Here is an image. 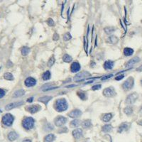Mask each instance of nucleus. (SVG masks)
<instances>
[{
    "instance_id": "1",
    "label": "nucleus",
    "mask_w": 142,
    "mask_h": 142,
    "mask_svg": "<svg viewBox=\"0 0 142 142\" xmlns=\"http://www.w3.org/2000/svg\"><path fill=\"white\" fill-rule=\"evenodd\" d=\"M55 108L58 112H63L68 109V103L65 99H60L56 100L55 103Z\"/></svg>"
},
{
    "instance_id": "2",
    "label": "nucleus",
    "mask_w": 142,
    "mask_h": 142,
    "mask_svg": "<svg viewBox=\"0 0 142 142\" xmlns=\"http://www.w3.org/2000/svg\"><path fill=\"white\" fill-rule=\"evenodd\" d=\"M14 116L11 114H6L5 115L3 116L2 119H1V122L4 125L7 126V127H11L14 122Z\"/></svg>"
},
{
    "instance_id": "3",
    "label": "nucleus",
    "mask_w": 142,
    "mask_h": 142,
    "mask_svg": "<svg viewBox=\"0 0 142 142\" xmlns=\"http://www.w3.org/2000/svg\"><path fill=\"white\" fill-rule=\"evenodd\" d=\"M22 125L26 129H31L34 127V119L32 117H26L23 120Z\"/></svg>"
},
{
    "instance_id": "4",
    "label": "nucleus",
    "mask_w": 142,
    "mask_h": 142,
    "mask_svg": "<svg viewBox=\"0 0 142 142\" xmlns=\"http://www.w3.org/2000/svg\"><path fill=\"white\" fill-rule=\"evenodd\" d=\"M90 76V73H88L87 71H82L80 73H77L74 77V80L76 82H79L83 80L84 79L87 78L88 77Z\"/></svg>"
},
{
    "instance_id": "5",
    "label": "nucleus",
    "mask_w": 142,
    "mask_h": 142,
    "mask_svg": "<svg viewBox=\"0 0 142 142\" xmlns=\"http://www.w3.org/2000/svg\"><path fill=\"white\" fill-rule=\"evenodd\" d=\"M134 84V80L133 77H129L122 85V88L124 90H129L133 88Z\"/></svg>"
},
{
    "instance_id": "6",
    "label": "nucleus",
    "mask_w": 142,
    "mask_h": 142,
    "mask_svg": "<svg viewBox=\"0 0 142 142\" xmlns=\"http://www.w3.org/2000/svg\"><path fill=\"white\" fill-rule=\"evenodd\" d=\"M138 95L136 93H131L129 95L128 97H127V100H126V103L128 104H134L136 100L138 99Z\"/></svg>"
},
{
    "instance_id": "7",
    "label": "nucleus",
    "mask_w": 142,
    "mask_h": 142,
    "mask_svg": "<svg viewBox=\"0 0 142 142\" xmlns=\"http://www.w3.org/2000/svg\"><path fill=\"white\" fill-rule=\"evenodd\" d=\"M66 122H67V118L63 116H59L55 119V124L57 127H61L64 125Z\"/></svg>"
},
{
    "instance_id": "8",
    "label": "nucleus",
    "mask_w": 142,
    "mask_h": 142,
    "mask_svg": "<svg viewBox=\"0 0 142 142\" xmlns=\"http://www.w3.org/2000/svg\"><path fill=\"white\" fill-rule=\"evenodd\" d=\"M103 95L107 97H112L116 95V92L113 88H107L104 90Z\"/></svg>"
},
{
    "instance_id": "9",
    "label": "nucleus",
    "mask_w": 142,
    "mask_h": 142,
    "mask_svg": "<svg viewBox=\"0 0 142 142\" xmlns=\"http://www.w3.org/2000/svg\"><path fill=\"white\" fill-rule=\"evenodd\" d=\"M73 136L75 139L79 140L83 136V131L81 129H75L73 131Z\"/></svg>"
},
{
    "instance_id": "10",
    "label": "nucleus",
    "mask_w": 142,
    "mask_h": 142,
    "mask_svg": "<svg viewBox=\"0 0 142 142\" xmlns=\"http://www.w3.org/2000/svg\"><path fill=\"white\" fill-rule=\"evenodd\" d=\"M24 104V102H13V103H10L9 104H7L5 107V109L7 110H11L12 109L15 108L16 107H19L20 105H22Z\"/></svg>"
},
{
    "instance_id": "11",
    "label": "nucleus",
    "mask_w": 142,
    "mask_h": 142,
    "mask_svg": "<svg viewBox=\"0 0 142 142\" xmlns=\"http://www.w3.org/2000/svg\"><path fill=\"white\" fill-rule=\"evenodd\" d=\"M36 84V80L34 78L31 77L26 78V80H25V85H26V86L28 87V88L33 87Z\"/></svg>"
},
{
    "instance_id": "12",
    "label": "nucleus",
    "mask_w": 142,
    "mask_h": 142,
    "mask_svg": "<svg viewBox=\"0 0 142 142\" xmlns=\"http://www.w3.org/2000/svg\"><path fill=\"white\" fill-rule=\"evenodd\" d=\"M8 137V139L10 141V142H14L15 140H16L18 138H19V134L16 132V131H10L9 133V134L7 136Z\"/></svg>"
},
{
    "instance_id": "13",
    "label": "nucleus",
    "mask_w": 142,
    "mask_h": 142,
    "mask_svg": "<svg viewBox=\"0 0 142 142\" xmlns=\"http://www.w3.org/2000/svg\"><path fill=\"white\" fill-rule=\"evenodd\" d=\"M41 107L38 105V104H34V105H31L27 107L28 112H29L31 114H34L36 112H37L38 111H39V109Z\"/></svg>"
},
{
    "instance_id": "14",
    "label": "nucleus",
    "mask_w": 142,
    "mask_h": 142,
    "mask_svg": "<svg viewBox=\"0 0 142 142\" xmlns=\"http://www.w3.org/2000/svg\"><path fill=\"white\" fill-rule=\"evenodd\" d=\"M82 115V112L80 109H74L69 113V116L72 118H77Z\"/></svg>"
},
{
    "instance_id": "15",
    "label": "nucleus",
    "mask_w": 142,
    "mask_h": 142,
    "mask_svg": "<svg viewBox=\"0 0 142 142\" xmlns=\"http://www.w3.org/2000/svg\"><path fill=\"white\" fill-rule=\"evenodd\" d=\"M80 65L77 63V62H74L72 65H71V67H70V70L72 73H77L80 70Z\"/></svg>"
},
{
    "instance_id": "16",
    "label": "nucleus",
    "mask_w": 142,
    "mask_h": 142,
    "mask_svg": "<svg viewBox=\"0 0 142 142\" xmlns=\"http://www.w3.org/2000/svg\"><path fill=\"white\" fill-rule=\"evenodd\" d=\"M139 61H140V58H139V57H134V58H131V60H129V61L127 63L126 66H127V67H130V66L134 65L136 63H139Z\"/></svg>"
},
{
    "instance_id": "17",
    "label": "nucleus",
    "mask_w": 142,
    "mask_h": 142,
    "mask_svg": "<svg viewBox=\"0 0 142 142\" xmlns=\"http://www.w3.org/2000/svg\"><path fill=\"white\" fill-rule=\"evenodd\" d=\"M55 139V136L53 134H49L44 137L43 142H53Z\"/></svg>"
},
{
    "instance_id": "18",
    "label": "nucleus",
    "mask_w": 142,
    "mask_h": 142,
    "mask_svg": "<svg viewBox=\"0 0 142 142\" xmlns=\"http://www.w3.org/2000/svg\"><path fill=\"white\" fill-rule=\"evenodd\" d=\"M114 67V62L112 61H107L104 63V68L105 70H111Z\"/></svg>"
},
{
    "instance_id": "19",
    "label": "nucleus",
    "mask_w": 142,
    "mask_h": 142,
    "mask_svg": "<svg viewBox=\"0 0 142 142\" xmlns=\"http://www.w3.org/2000/svg\"><path fill=\"white\" fill-rule=\"evenodd\" d=\"M129 128V124L127 123H123L122 124L118 129V132L119 133H122L123 131H127Z\"/></svg>"
},
{
    "instance_id": "20",
    "label": "nucleus",
    "mask_w": 142,
    "mask_h": 142,
    "mask_svg": "<svg viewBox=\"0 0 142 142\" xmlns=\"http://www.w3.org/2000/svg\"><path fill=\"white\" fill-rule=\"evenodd\" d=\"M51 99H52V97H51V96H44V97H39L38 100L39 102H43V103H44L45 104H47L48 102L50 101Z\"/></svg>"
},
{
    "instance_id": "21",
    "label": "nucleus",
    "mask_w": 142,
    "mask_h": 142,
    "mask_svg": "<svg viewBox=\"0 0 142 142\" xmlns=\"http://www.w3.org/2000/svg\"><path fill=\"white\" fill-rule=\"evenodd\" d=\"M53 126L51 124V123H47L44 126H43V130L46 131V132H48V131H51L52 130H53Z\"/></svg>"
},
{
    "instance_id": "22",
    "label": "nucleus",
    "mask_w": 142,
    "mask_h": 142,
    "mask_svg": "<svg viewBox=\"0 0 142 142\" xmlns=\"http://www.w3.org/2000/svg\"><path fill=\"white\" fill-rule=\"evenodd\" d=\"M134 53V50L131 48H125L124 50V54L126 56H130Z\"/></svg>"
},
{
    "instance_id": "23",
    "label": "nucleus",
    "mask_w": 142,
    "mask_h": 142,
    "mask_svg": "<svg viewBox=\"0 0 142 142\" xmlns=\"http://www.w3.org/2000/svg\"><path fill=\"white\" fill-rule=\"evenodd\" d=\"M25 94V91L24 90H16L13 95V97H19Z\"/></svg>"
},
{
    "instance_id": "24",
    "label": "nucleus",
    "mask_w": 142,
    "mask_h": 142,
    "mask_svg": "<svg viewBox=\"0 0 142 142\" xmlns=\"http://www.w3.org/2000/svg\"><path fill=\"white\" fill-rule=\"evenodd\" d=\"M112 130V127L110 124H106L102 127V131L104 133H109Z\"/></svg>"
},
{
    "instance_id": "25",
    "label": "nucleus",
    "mask_w": 142,
    "mask_h": 142,
    "mask_svg": "<svg viewBox=\"0 0 142 142\" xmlns=\"http://www.w3.org/2000/svg\"><path fill=\"white\" fill-rule=\"evenodd\" d=\"M82 127H83V128H85V129H88V128H90V127H91V126H92V122H91V120H90V119L85 120L84 122H82Z\"/></svg>"
},
{
    "instance_id": "26",
    "label": "nucleus",
    "mask_w": 142,
    "mask_h": 142,
    "mask_svg": "<svg viewBox=\"0 0 142 142\" xmlns=\"http://www.w3.org/2000/svg\"><path fill=\"white\" fill-rule=\"evenodd\" d=\"M80 124H81L80 121H79L77 119H75V120L70 122V127H73V128H77L80 125Z\"/></svg>"
},
{
    "instance_id": "27",
    "label": "nucleus",
    "mask_w": 142,
    "mask_h": 142,
    "mask_svg": "<svg viewBox=\"0 0 142 142\" xmlns=\"http://www.w3.org/2000/svg\"><path fill=\"white\" fill-rule=\"evenodd\" d=\"M112 115L110 114V113H108V114H105L103 116L102 120L104 122H108L112 119Z\"/></svg>"
},
{
    "instance_id": "28",
    "label": "nucleus",
    "mask_w": 142,
    "mask_h": 142,
    "mask_svg": "<svg viewBox=\"0 0 142 142\" xmlns=\"http://www.w3.org/2000/svg\"><path fill=\"white\" fill-rule=\"evenodd\" d=\"M108 41H109L110 43H112V44H115L118 42V39L116 36H110L108 38Z\"/></svg>"
},
{
    "instance_id": "29",
    "label": "nucleus",
    "mask_w": 142,
    "mask_h": 142,
    "mask_svg": "<svg viewBox=\"0 0 142 142\" xmlns=\"http://www.w3.org/2000/svg\"><path fill=\"white\" fill-rule=\"evenodd\" d=\"M42 78L43 80H48L50 78H51V73L50 71L47 70L46 72H45L43 75H42Z\"/></svg>"
},
{
    "instance_id": "30",
    "label": "nucleus",
    "mask_w": 142,
    "mask_h": 142,
    "mask_svg": "<svg viewBox=\"0 0 142 142\" xmlns=\"http://www.w3.org/2000/svg\"><path fill=\"white\" fill-rule=\"evenodd\" d=\"M116 28L113 27V26H109V27H106L104 28V31L107 34H110L115 31Z\"/></svg>"
},
{
    "instance_id": "31",
    "label": "nucleus",
    "mask_w": 142,
    "mask_h": 142,
    "mask_svg": "<svg viewBox=\"0 0 142 142\" xmlns=\"http://www.w3.org/2000/svg\"><path fill=\"white\" fill-rule=\"evenodd\" d=\"M4 77L7 80H14L13 75L10 73H6L4 75Z\"/></svg>"
},
{
    "instance_id": "32",
    "label": "nucleus",
    "mask_w": 142,
    "mask_h": 142,
    "mask_svg": "<svg viewBox=\"0 0 142 142\" xmlns=\"http://www.w3.org/2000/svg\"><path fill=\"white\" fill-rule=\"evenodd\" d=\"M21 54L23 55H27L28 54V53L30 52V48L28 47H26V46L23 47L21 51Z\"/></svg>"
},
{
    "instance_id": "33",
    "label": "nucleus",
    "mask_w": 142,
    "mask_h": 142,
    "mask_svg": "<svg viewBox=\"0 0 142 142\" xmlns=\"http://www.w3.org/2000/svg\"><path fill=\"white\" fill-rule=\"evenodd\" d=\"M63 61L66 62V63H70V61H72V57L70 56L68 54H65L63 57Z\"/></svg>"
},
{
    "instance_id": "34",
    "label": "nucleus",
    "mask_w": 142,
    "mask_h": 142,
    "mask_svg": "<svg viewBox=\"0 0 142 142\" xmlns=\"http://www.w3.org/2000/svg\"><path fill=\"white\" fill-rule=\"evenodd\" d=\"M124 113L126 114V115H130L131 114H132V112H133V109L132 108H131V107H126V108H124Z\"/></svg>"
},
{
    "instance_id": "35",
    "label": "nucleus",
    "mask_w": 142,
    "mask_h": 142,
    "mask_svg": "<svg viewBox=\"0 0 142 142\" xmlns=\"http://www.w3.org/2000/svg\"><path fill=\"white\" fill-rule=\"evenodd\" d=\"M54 63H55L54 56H52V57L49 59L48 62V67H51V66L54 64Z\"/></svg>"
},
{
    "instance_id": "36",
    "label": "nucleus",
    "mask_w": 142,
    "mask_h": 142,
    "mask_svg": "<svg viewBox=\"0 0 142 142\" xmlns=\"http://www.w3.org/2000/svg\"><path fill=\"white\" fill-rule=\"evenodd\" d=\"M71 38H72V36H71V35L70 34V33H66V34L63 36V40L65 41H69L70 39H71Z\"/></svg>"
},
{
    "instance_id": "37",
    "label": "nucleus",
    "mask_w": 142,
    "mask_h": 142,
    "mask_svg": "<svg viewBox=\"0 0 142 142\" xmlns=\"http://www.w3.org/2000/svg\"><path fill=\"white\" fill-rule=\"evenodd\" d=\"M77 95L80 97V98L82 100H85L86 99V95L84 93V92H77Z\"/></svg>"
},
{
    "instance_id": "38",
    "label": "nucleus",
    "mask_w": 142,
    "mask_h": 142,
    "mask_svg": "<svg viewBox=\"0 0 142 142\" xmlns=\"http://www.w3.org/2000/svg\"><path fill=\"white\" fill-rule=\"evenodd\" d=\"M47 24L49 26H53L55 24L54 21H53V20L52 19H48L47 20Z\"/></svg>"
},
{
    "instance_id": "39",
    "label": "nucleus",
    "mask_w": 142,
    "mask_h": 142,
    "mask_svg": "<svg viewBox=\"0 0 142 142\" xmlns=\"http://www.w3.org/2000/svg\"><path fill=\"white\" fill-rule=\"evenodd\" d=\"M66 132H68V129H67V127L61 128V129L58 131V133H60V134H63V133H66Z\"/></svg>"
},
{
    "instance_id": "40",
    "label": "nucleus",
    "mask_w": 142,
    "mask_h": 142,
    "mask_svg": "<svg viewBox=\"0 0 142 142\" xmlns=\"http://www.w3.org/2000/svg\"><path fill=\"white\" fill-rule=\"evenodd\" d=\"M112 76H113V75H112V74L107 75H106V76H104L103 77H102L101 80H107V79H109V78L112 77Z\"/></svg>"
},
{
    "instance_id": "41",
    "label": "nucleus",
    "mask_w": 142,
    "mask_h": 142,
    "mask_svg": "<svg viewBox=\"0 0 142 142\" xmlns=\"http://www.w3.org/2000/svg\"><path fill=\"white\" fill-rule=\"evenodd\" d=\"M6 94V92L2 90V89H0V98H2L4 95Z\"/></svg>"
},
{
    "instance_id": "42",
    "label": "nucleus",
    "mask_w": 142,
    "mask_h": 142,
    "mask_svg": "<svg viewBox=\"0 0 142 142\" xmlns=\"http://www.w3.org/2000/svg\"><path fill=\"white\" fill-rule=\"evenodd\" d=\"M101 88V85H94L92 86V89L93 90H100Z\"/></svg>"
},
{
    "instance_id": "43",
    "label": "nucleus",
    "mask_w": 142,
    "mask_h": 142,
    "mask_svg": "<svg viewBox=\"0 0 142 142\" xmlns=\"http://www.w3.org/2000/svg\"><path fill=\"white\" fill-rule=\"evenodd\" d=\"M124 77V75H118V76H116V77H115V80H122Z\"/></svg>"
},
{
    "instance_id": "44",
    "label": "nucleus",
    "mask_w": 142,
    "mask_h": 142,
    "mask_svg": "<svg viewBox=\"0 0 142 142\" xmlns=\"http://www.w3.org/2000/svg\"><path fill=\"white\" fill-rule=\"evenodd\" d=\"M53 39L54 41H57V40H58V39H59V35H58V34H55L54 35H53Z\"/></svg>"
},
{
    "instance_id": "45",
    "label": "nucleus",
    "mask_w": 142,
    "mask_h": 142,
    "mask_svg": "<svg viewBox=\"0 0 142 142\" xmlns=\"http://www.w3.org/2000/svg\"><path fill=\"white\" fill-rule=\"evenodd\" d=\"M12 65H13V63L10 61H8V63H7V67H8V68H10V67H12Z\"/></svg>"
},
{
    "instance_id": "46",
    "label": "nucleus",
    "mask_w": 142,
    "mask_h": 142,
    "mask_svg": "<svg viewBox=\"0 0 142 142\" xmlns=\"http://www.w3.org/2000/svg\"><path fill=\"white\" fill-rule=\"evenodd\" d=\"M136 71H138V72H142V65L140 66V67H139V68L136 69Z\"/></svg>"
},
{
    "instance_id": "47",
    "label": "nucleus",
    "mask_w": 142,
    "mask_h": 142,
    "mask_svg": "<svg viewBox=\"0 0 142 142\" xmlns=\"http://www.w3.org/2000/svg\"><path fill=\"white\" fill-rule=\"evenodd\" d=\"M21 142H32V141L31 139H26L24 140H23Z\"/></svg>"
},
{
    "instance_id": "48",
    "label": "nucleus",
    "mask_w": 142,
    "mask_h": 142,
    "mask_svg": "<svg viewBox=\"0 0 142 142\" xmlns=\"http://www.w3.org/2000/svg\"><path fill=\"white\" fill-rule=\"evenodd\" d=\"M33 100H34V97H30V98H28L27 100V102H32Z\"/></svg>"
},
{
    "instance_id": "49",
    "label": "nucleus",
    "mask_w": 142,
    "mask_h": 142,
    "mask_svg": "<svg viewBox=\"0 0 142 142\" xmlns=\"http://www.w3.org/2000/svg\"><path fill=\"white\" fill-rule=\"evenodd\" d=\"M138 124H139V125H142V120H141V121H139V122H138Z\"/></svg>"
},
{
    "instance_id": "50",
    "label": "nucleus",
    "mask_w": 142,
    "mask_h": 142,
    "mask_svg": "<svg viewBox=\"0 0 142 142\" xmlns=\"http://www.w3.org/2000/svg\"><path fill=\"white\" fill-rule=\"evenodd\" d=\"M75 85H69V86H68V88H72V87H75Z\"/></svg>"
},
{
    "instance_id": "51",
    "label": "nucleus",
    "mask_w": 142,
    "mask_h": 142,
    "mask_svg": "<svg viewBox=\"0 0 142 142\" xmlns=\"http://www.w3.org/2000/svg\"><path fill=\"white\" fill-rule=\"evenodd\" d=\"M141 85H142V80H141Z\"/></svg>"
},
{
    "instance_id": "52",
    "label": "nucleus",
    "mask_w": 142,
    "mask_h": 142,
    "mask_svg": "<svg viewBox=\"0 0 142 142\" xmlns=\"http://www.w3.org/2000/svg\"><path fill=\"white\" fill-rule=\"evenodd\" d=\"M1 112H2V111H1V110L0 109V113H1Z\"/></svg>"
},
{
    "instance_id": "53",
    "label": "nucleus",
    "mask_w": 142,
    "mask_h": 142,
    "mask_svg": "<svg viewBox=\"0 0 142 142\" xmlns=\"http://www.w3.org/2000/svg\"></svg>"
}]
</instances>
